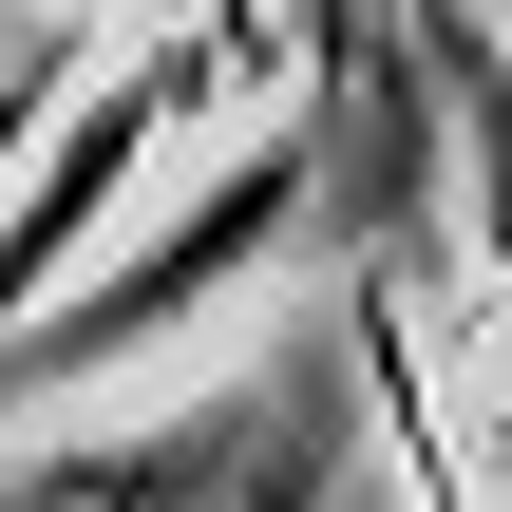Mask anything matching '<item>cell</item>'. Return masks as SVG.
<instances>
[{
	"instance_id": "277c9868",
	"label": "cell",
	"mask_w": 512,
	"mask_h": 512,
	"mask_svg": "<svg viewBox=\"0 0 512 512\" xmlns=\"http://www.w3.org/2000/svg\"><path fill=\"white\" fill-rule=\"evenodd\" d=\"M209 475V437H95V456H57V475H19L0 512H171Z\"/></svg>"
},
{
	"instance_id": "5b68a950",
	"label": "cell",
	"mask_w": 512,
	"mask_h": 512,
	"mask_svg": "<svg viewBox=\"0 0 512 512\" xmlns=\"http://www.w3.org/2000/svg\"><path fill=\"white\" fill-rule=\"evenodd\" d=\"M418 512H456V494H437V456H418Z\"/></svg>"
},
{
	"instance_id": "3957f363",
	"label": "cell",
	"mask_w": 512,
	"mask_h": 512,
	"mask_svg": "<svg viewBox=\"0 0 512 512\" xmlns=\"http://www.w3.org/2000/svg\"><path fill=\"white\" fill-rule=\"evenodd\" d=\"M418 57H437V95H456V133H475V247L512 266V57L456 19V0H418Z\"/></svg>"
},
{
	"instance_id": "7a4b0ae2",
	"label": "cell",
	"mask_w": 512,
	"mask_h": 512,
	"mask_svg": "<svg viewBox=\"0 0 512 512\" xmlns=\"http://www.w3.org/2000/svg\"><path fill=\"white\" fill-rule=\"evenodd\" d=\"M209 76H228V38H209V57H152V76H114V95H57L38 171L0 190V323H19V304H38V285L76 266V247H95V209H114V190L152 171V133H171V114H190Z\"/></svg>"
},
{
	"instance_id": "6da1fadb",
	"label": "cell",
	"mask_w": 512,
	"mask_h": 512,
	"mask_svg": "<svg viewBox=\"0 0 512 512\" xmlns=\"http://www.w3.org/2000/svg\"><path fill=\"white\" fill-rule=\"evenodd\" d=\"M323 209V133H247L133 266H95V285H38L19 323H0V399H57V380H114V361H152L171 323H209L247 266H285V228Z\"/></svg>"
}]
</instances>
